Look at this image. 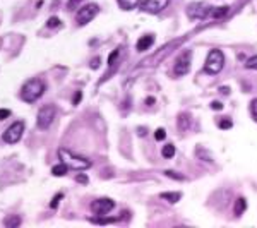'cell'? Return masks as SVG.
<instances>
[{"instance_id": "1", "label": "cell", "mask_w": 257, "mask_h": 228, "mask_svg": "<svg viewBox=\"0 0 257 228\" xmlns=\"http://www.w3.org/2000/svg\"><path fill=\"white\" fill-rule=\"evenodd\" d=\"M45 90H47V86H45V83L41 79H29L23 86V91H21V98H23L26 103H34L38 98H41V96H43Z\"/></svg>"}, {"instance_id": "2", "label": "cell", "mask_w": 257, "mask_h": 228, "mask_svg": "<svg viewBox=\"0 0 257 228\" xmlns=\"http://www.w3.org/2000/svg\"><path fill=\"white\" fill-rule=\"evenodd\" d=\"M58 158L62 160V163H65L69 168H74V170H86L91 166V162L84 156H77L74 155L72 151L69 149H58Z\"/></svg>"}, {"instance_id": "3", "label": "cell", "mask_w": 257, "mask_h": 228, "mask_svg": "<svg viewBox=\"0 0 257 228\" xmlns=\"http://www.w3.org/2000/svg\"><path fill=\"white\" fill-rule=\"evenodd\" d=\"M225 65V55L221 50H211L207 53L206 64H204V72L207 74H218Z\"/></svg>"}, {"instance_id": "4", "label": "cell", "mask_w": 257, "mask_h": 228, "mask_svg": "<svg viewBox=\"0 0 257 228\" xmlns=\"http://www.w3.org/2000/svg\"><path fill=\"white\" fill-rule=\"evenodd\" d=\"M55 113H57V108H55L54 105H45L40 108V112H38V119H36V126L38 129H48V127L52 126V122H54L55 119Z\"/></svg>"}, {"instance_id": "5", "label": "cell", "mask_w": 257, "mask_h": 228, "mask_svg": "<svg viewBox=\"0 0 257 228\" xmlns=\"http://www.w3.org/2000/svg\"><path fill=\"white\" fill-rule=\"evenodd\" d=\"M191 60H192L191 50H185L184 53H180V55L177 57V60H175V67H173L175 76H178V77L185 76V74L191 70Z\"/></svg>"}, {"instance_id": "6", "label": "cell", "mask_w": 257, "mask_h": 228, "mask_svg": "<svg viewBox=\"0 0 257 228\" xmlns=\"http://www.w3.org/2000/svg\"><path fill=\"white\" fill-rule=\"evenodd\" d=\"M98 10H100V7H98L96 3H89V5H86V7H81L79 12H77V17H76L77 24H79V26H86L87 23H91V21L96 17Z\"/></svg>"}, {"instance_id": "7", "label": "cell", "mask_w": 257, "mask_h": 228, "mask_svg": "<svg viewBox=\"0 0 257 228\" xmlns=\"http://www.w3.org/2000/svg\"><path fill=\"white\" fill-rule=\"evenodd\" d=\"M211 9L213 7H209L207 3L194 2L187 7V16L191 19H206L207 16H211Z\"/></svg>"}, {"instance_id": "8", "label": "cell", "mask_w": 257, "mask_h": 228, "mask_svg": "<svg viewBox=\"0 0 257 228\" xmlns=\"http://www.w3.org/2000/svg\"><path fill=\"white\" fill-rule=\"evenodd\" d=\"M23 132H24V122H14L9 129L3 132V142L7 144H16L21 137H23Z\"/></svg>"}, {"instance_id": "9", "label": "cell", "mask_w": 257, "mask_h": 228, "mask_svg": "<svg viewBox=\"0 0 257 228\" xmlns=\"http://www.w3.org/2000/svg\"><path fill=\"white\" fill-rule=\"evenodd\" d=\"M170 3V0H141V10L147 14H160L163 9H167V5Z\"/></svg>"}, {"instance_id": "10", "label": "cell", "mask_w": 257, "mask_h": 228, "mask_svg": "<svg viewBox=\"0 0 257 228\" xmlns=\"http://www.w3.org/2000/svg\"><path fill=\"white\" fill-rule=\"evenodd\" d=\"M115 208V202L108 197H101V199H96V201L91 204V211L98 216H107L112 209Z\"/></svg>"}, {"instance_id": "11", "label": "cell", "mask_w": 257, "mask_h": 228, "mask_svg": "<svg viewBox=\"0 0 257 228\" xmlns=\"http://www.w3.org/2000/svg\"><path fill=\"white\" fill-rule=\"evenodd\" d=\"M153 43H154V36H153V34H144V36L139 38L136 48H137V52H146V50H149L151 46H153Z\"/></svg>"}, {"instance_id": "12", "label": "cell", "mask_w": 257, "mask_h": 228, "mask_svg": "<svg viewBox=\"0 0 257 228\" xmlns=\"http://www.w3.org/2000/svg\"><path fill=\"white\" fill-rule=\"evenodd\" d=\"M247 209V201H245L244 197H238L237 201H235V208H233V213L237 216L244 215V211Z\"/></svg>"}, {"instance_id": "13", "label": "cell", "mask_w": 257, "mask_h": 228, "mask_svg": "<svg viewBox=\"0 0 257 228\" xmlns=\"http://www.w3.org/2000/svg\"><path fill=\"white\" fill-rule=\"evenodd\" d=\"M3 225H5L7 228H17L21 225V216H17V215L7 216V218L3 220Z\"/></svg>"}, {"instance_id": "14", "label": "cell", "mask_w": 257, "mask_h": 228, "mask_svg": "<svg viewBox=\"0 0 257 228\" xmlns=\"http://www.w3.org/2000/svg\"><path fill=\"white\" fill-rule=\"evenodd\" d=\"M117 2H118V5H120V9L132 10V9H136V7L139 5L141 0H117Z\"/></svg>"}, {"instance_id": "15", "label": "cell", "mask_w": 257, "mask_h": 228, "mask_svg": "<svg viewBox=\"0 0 257 228\" xmlns=\"http://www.w3.org/2000/svg\"><path fill=\"white\" fill-rule=\"evenodd\" d=\"M189 126H191V115L189 113H180L178 115V129L185 130L189 129Z\"/></svg>"}, {"instance_id": "16", "label": "cell", "mask_w": 257, "mask_h": 228, "mask_svg": "<svg viewBox=\"0 0 257 228\" xmlns=\"http://www.w3.org/2000/svg\"><path fill=\"white\" fill-rule=\"evenodd\" d=\"M180 197H182L180 192H163V194H161V199L171 202V204H175V202L180 201Z\"/></svg>"}, {"instance_id": "17", "label": "cell", "mask_w": 257, "mask_h": 228, "mask_svg": "<svg viewBox=\"0 0 257 228\" xmlns=\"http://www.w3.org/2000/svg\"><path fill=\"white\" fill-rule=\"evenodd\" d=\"M228 10H230V7L228 5H223V7H218V9H211V16L214 17V19H220V17H223V16H227L228 14Z\"/></svg>"}, {"instance_id": "18", "label": "cell", "mask_w": 257, "mask_h": 228, "mask_svg": "<svg viewBox=\"0 0 257 228\" xmlns=\"http://www.w3.org/2000/svg\"><path fill=\"white\" fill-rule=\"evenodd\" d=\"M67 170H69V166H67L65 163H60V165H55L54 168H52V173H54L55 177H64Z\"/></svg>"}, {"instance_id": "19", "label": "cell", "mask_w": 257, "mask_h": 228, "mask_svg": "<svg viewBox=\"0 0 257 228\" xmlns=\"http://www.w3.org/2000/svg\"><path fill=\"white\" fill-rule=\"evenodd\" d=\"M161 155H163L165 158H171V156L175 155V146H173V144L163 146V151H161Z\"/></svg>"}, {"instance_id": "20", "label": "cell", "mask_w": 257, "mask_h": 228, "mask_svg": "<svg viewBox=\"0 0 257 228\" xmlns=\"http://www.w3.org/2000/svg\"><path fill=\"white\" fill-rule=\"evenodd\" d=\"M83 2H84V0H69V2H67V10H70V12H72V10L79 9V5Z\"/></svg>"}, {"instance_id": "21", "label": "cell", "mask_w": 257, "mask_h": 228, "mask_svg": "<svg viewBox=\"0 0 257 228\" xmlns=\"http://www.w3.org/2000/svg\"><path fill=\"white\" fill-rule=\"evenodd\" d=\"M245 67L251 70H257V55L251 57V59L247 60V64H245Z\"/></svg>"}, {"instance_id": "22", "label": "cell", "mask_w": 257, "mask_h": 228, "mask_svg": "<svg viewBox=\"0 0 257 228\" xmlns=\"http://www.w3.org/2000/svg\"><path fill=\"white\" fill-rule=\"evenodd\" d=\"M218 126H220V129H231V127H233V122H231L230 119H221Z\"/></svg>"}, {"instance_id": "23", "label": "cell", "mask_w": 257, "mask_h": 228, "mask_svg": "<svg viewBox=\"0 0 257 228\" xmlns=\"http://www.w3.org/2000/svg\"><path fill=\"white\" fill-rule=\"evenodd\" d=\"M47 26L48 28H58L60 26V19H58V17H50V19L47 21Z\"/></svg>"}, {"instance_id": "24", "label": "cell", "mask_w": 257, "mask_h": 228, "mask_svg": "<svg viewBox=\"0 0 257 228\" xmlns=\"http://www.w3.org/2000/svg\"><path fill=\"white\" fill-rule=\"evenodd\" d=\"M91 222H93V223H101V225H105V223H114L115 220L114 218H91Z\"/></svg>"}, {"instance_id": "25", "label": "cell", "mask_w": 257, "mask_h": 228, "mask_svg": "<svg viewBox=\"0 0 257 228\" xmlns=\"http://www.w3.org/2000/svg\"><path fill=\"white\" fill-rule=\"evenodd\" d=\"M154 137H156V141H163V139L167 137V132H165V129H156V132H154Z\"/></svg>"}, {"instance_id": "26", "label": "cell", "mask_w": 257, "mask_h": 228, "mask_svg": "<svg viewBox=\"0 0 257 228\" xmlns=\"http://www.w3.org/2000/svg\"><path fill=\"white\" fill-rule=\"evenodd\" d=\"M165 173H167V175L170 177V179H177V180H184V179H185L184 175H178L177 172H171V170H167Z\"/></svg>"}, {"instance_id": "27", "label": "cell", "mask_w": 257, "mask_h": 228, "mask_svg": "<svg viewBox=\"0 0 257 228\" xmlns=\"http://www.w3.org/2000/svg\"><path fill=\"white\" fill-rule=\"evenodd\" d=\"M251 112H252V117H254V120L257 122V98L251 103Z\"/></svg>"}, {"instance_id": "28", "label": "cell", "mask_w": 257, "mask_h": 228, "mask_svg": "<svg viewBox=\"0 0 257 228\" xmlns=\"http://www.w3.org/2000/svg\"><path fill=\"white\" fill-rule=\"evenodd\" d=\"M10 117V110L7 108H0V120H5Z\"/></svg>"}, {"instance_id": "29", "label": "cell", "mask_w": 257, "mask_h": 228, "mask_svg": "<svg viewBox=\"0 0 257 228\" xmlns=\"http://www.w3.org/2000/svg\"><path fill=\"white\" fill-rule=\"evenodd\" d=\"M81 99H83V93H81V91H76V95H74L72 103H74V105H77V103H79Z\"/></svg>"}, {"instance_id": "30", "label": "cell", "mask_w": 257, "mask_h": 228, "mask_svg": "<svg viewBox=\"0 0 257 228\" xmlns=\"http://www.w3.org/2000/svg\"><path fill=\"white\" fill-rule=\"evenodd\" d=\"M117 57H118V50H115V52L110 55V59H108V64H110V65H115V59H117Z\"/></svg>"}, {"instance_id": "31", "label": "cell", "mask_w": 257, "mask_h": 228, "mask_svg": "<svg viewBox=\"0 0 257 228\" xmlns=\"http://www.w3.org/2000/svg\"><path fill=\"white\" fill-rule=\"evenodd\" d=\"M60 199H62V194H57V195H55V199H54V202H52V208H57V206H58V201H60Z\"/></svg>"}, {"instance_id": "32", "label": "cell", "mask_w": 257, "mask_h": 228, "mask_svg": "<svg viewBox=\"0 0 257 228\" xmlns=\"http://www.w3.org/2000/svg\"><path fill=\"white\" fill-rule=\"evenodd\" d=\"M211 108L213 110H223V105H221L220 101H213L211 103Z\"/></svg>"}, {"instance_id": "33", "label": "cell", "mask_w": 257, "mask_h": 228, "mask_svg": "<svg viewBox=\"0 0 257 228\" xmlns=\"http://www.w3.org/2000/svg\"><path fill=\"white\" fill-rule=\"evenodd\" d=\"M98 67H100V59H94V60H91V69H98Z\"/></svg>"}, {"instance_id": "34", "label": "cell", "mask_w": 257, "mask_h": 228, "mask_svg": "<svg viewBox=\"0 0 257 228\" xmlns=\"http://www.w3.org/2000/svg\"><path fill=\"white\" fill-rule=\"evenodd\" d=\"M76 180H77V182H81V184H86V182H87V179H86L84 175H77Z\"/></svg>"}, {"instance_id": "35", "label": "cell", "mask_w": 257, "mask_h": 228, "mask_svg": "<svg viewBox=\"0 0 257 228\" xmlns=\"http://www.w3.org/2000/svg\"><path fill=\"white\" fill-rule=\"evenodd\" d=\"M139 136H146V129H144V127H139Z\"/></svg>"}, {"instance_id": "36", "label": "cell", "mask_w": 257, "mask_h": 228, "mask_svg": "<svg viewBox=\"0 0 257 228\" xmlns=\"http://www.w3.org/2000/svg\"><path fill=\"white\" fill-rule=\"evenodd\" d=\"M221 93H223V95H228V93H230V91H228V88H221V90H220Z\"/></svg>"}, {"instance_id": "37", "label": "cell", "mask_w": 257, "mask_h": 228, "mask_svg": "<svg viewBox=\"0 0 257 228\" xmlns=\"http://www.w3.org/2000/svg\"><path fill=\"white\" fill-rule=\"evenodd\" d=\"M147 103H149V105H151V103H154V98H146V105H147Z\"/></svg>"}]
</instances>
